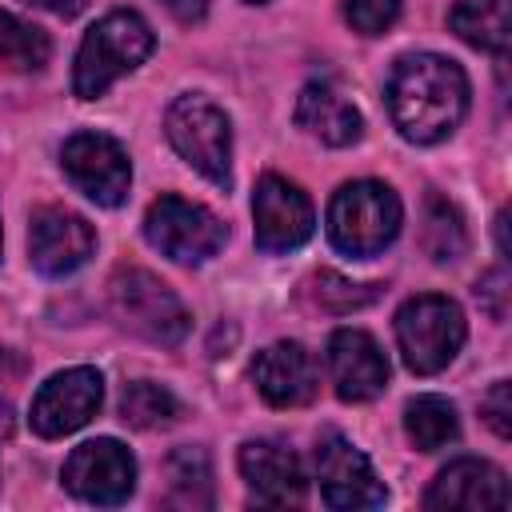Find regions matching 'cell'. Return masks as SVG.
Here are the masks:
<instances>
[{
	"label": "cell",
	"instance_id": "2",
	"mask_svg": "<svg viewBox=\"0 0 512 512\" xmlns=\"http://www.w3.org/2000/svg\"><path fill=\"white\" fill-rule=\"evenodd\" d=\"M152 48H156V36L136 12H128V8L108 12L80 40L76 68H72V92L80 100L104 96L124 72L140 68L152 56Z\"/></svg>",
	"mask_w": 512,
	"mask_h": 512
},
{
	"label": "cell",
	"instance_id": "8",
	"mask_svg": "<svg viewBox=\"0 0 512 512\" xmlns=\"http://www.w3.org/2000/svg\"><path fill=\"white\" fill-rule=\"evenodd\" d=\"M60 168L64 176L100 208H116L128 196L132 184V164L128 152L104 136V132H76L60 148Z\"/></svg>",
	"mask_w": 512,
	"mask_h": 512
},
{
	"label": "cell",
	"instance_id": "14",
	"mask_svg": "<svg viewBox=\"0 0 512 512\" xmlns=\"http://www.w3.org/2000/svg\"><path fill=\"white\" fill-rule=\"evenodd\" d=\"M328 372L336 384V396L348 404L372 400L388 384V360L380 344L364 328H336L328 340Z\"/></svg>",
	"mask_w": 512,
	"mask_h": 512
},
{
	"label": "cell",
	"instance_id": "27",
	"mask_svg": "<svg viewBox=\"0 0 512 512\" xmlns=\"http://www.w3.org/2000/svg\"><path fill=\"white\" fill-rule=\"evenodd\" d=\"M480 408H484V420L492 424V432H496L500 440H508V436H512V396H508V380H496Z\"/></svg>",
	"mask_w": 512,
	"mask_h": 512
},
{
	"label": "cell",
	"instance_id": "32",
	"mask_svg": "<svg viewBox=\"0 0 512 512\" xmlns=\"http://www.w3.org/2000/svg\"><path fill=\"white\" fill-rule=\"evenodd\" d=\"M248 4H264V0H248Z\"/></svg>",
	"mask_w": 512,
	"mask_h": 512
},
{
	"label": "cell",
	"instance_id": "18",
	"mask_svg": "<svg viewBox=\"0 0 512 512\" xmlns=\"http://www.w3.org/2000/svg\"><path fill=\"white\" fill-rule=\"evenodd\" d=\"M296 124L308 136H316L320 144H332V148H348L364 132V120H360L356 104L344 92H336L332 84H324V80H312V84L300 88Z\"/></svg>",
	"mask_w": 512,
	"mask_h": 512
},
{
	"label": "cell",
	"instance_id": "21",
	"mask_svg": "<svg viewBox=\"0 0 512 512\" xmlns=\"http://www.w3.org/2000/svg\"><path fill=\"white\" fill-rule=\"evenodd\" d=\"M168 504L176 508L212 504V464L200 448H176L168 456Z\"/></svg>",
	"mask_w": 512,
	"mask_h": 512
},
{
	"label": "cell",
	"instance_id": "12",
	"mask_svg": "<svg viewBox=\"0 0 512 512\" xmlns=\"http://www.w3.org/2000/svg\"><path fill=\"white\" fill-rule=\"evenodd\" d=\"M252 224H256V248L264 252H292L300 248L312 228V200L284 176H260L256 192H252Z\"/></svg>",
	"mask_w": 512,
	"mask_h": 512
},
{
	"label": "cell",
	"instance_id": "29",
	"mask_svg": "<svg viewBox=\"0 0 512 512\" xmlns=\"http://www.w3.org/2000/svg\"><path fill=\"white\" fill-rule=\"evenodd\" d=\"M164 8H168L176 20L192 24V20H200V16L208 12V0H164Z\"/></svg>",
	"mask_w": 512,
	"mask_h": 512
},
{
	"label": "cell",
	"instance_id": "30",
	"mask_svg": "<svg viewBox=\"0 0 512 512\" xmlns=\"http://www.w3.org/2000/svg\"><path fill=\"white\" fill-rule=\"evenodd\" d=\"M24 4H32V8H44V12H56V16H76L88 0H24Z\"/></svg>",
	"mask_w": 512,
	"mask_h": 512
},
{
	"label": "cell",
	"instance_id": "17",
	"mask_svg": "<svg viewBox=\"0 0 512 512\" xmlns=\"http://www.w3.org/2000/svg\"><path fill=\"white\" fill-rule=\"evenodd\" d=\"M252 380H256V392L272 408H300L320 388V372H316L312 352L304 344H292V340L268 344L252 360Z\"/></svg>",
	"mask_w": 512,
	"mask_h": 512
},
{
	"label": "cell",
	"instance_id": "9",
	"mask_svg": "<svg viewBox=\"0 0 512 512\" xmlns=\"http://www.w3.org/2000/svg\"><path fill=\"white\" fill-rule=\"evenodd\" d=\"M64 488L88 504H124L136 488V460L112 436L88 440L64 460Z\"/></svg>",
	"mask_w": 512,
	"mask_h": 512
},
{
	"label": "cell",
	"instance_id": "10",
	"mask_svg": "<svg viewBox=\"0 0 512 512\" xmlns=\"http://www.w3.org/2000/svg\"><path fill=\"white\" fill-rule=\"evenodd\" d=\"M316 480H320V496L332 508H380L388 500L384 484L376 480L368 456L344 440L340 432H324L316 440Z\"/></svg>",
	"mask_w": 512,
	"mask_h": 512
},
{
	"label": "cell",
	"instance_id": "25",
	"mask_svg": "<svg viewBox=\"0 0 512 512\" xmlns=\"http://www.w3.org/2000/svg\"><path fill=\"white\" fill-rule=\"evenodd\" d=\"M380 296L376 284H352L336 272H316L312 276V300L328 312H352V308H368Z\"/></svg>",
	"mask_w": 512,
	"mask_h": 512
},
{
	"label": "cell",
	"instance_id": "11",
	"mask_svg": "<svg viewBox=\"0 0 512 512\" xmlns=\"http://www.w3.org/2000/svg\"><path fill=\"white\" fill-rule=\"evenodd\" d=\"M100 400H104V380L96 368H64L40 384L28 420L44 440H56L84 428L96 416Z\"/></svg>",
	"mask_w": 512,
	"mask_h": 512
},
{
	"label": "cell",
	"instance_id": "15",
	"mask_svg": "<svg viewBox=\"0 0 512 512\" xmlns=\"http://www.w3.org/2000/svg\"><path fill=\"white\" fill-rule=\"evenodd\" d=\"M240 476L256 504H268V508L304 504V492H308L304 468H300L296 452H288L276 440H248L240 448Z\"/></svg>",
	"mask_w": 512,
	"mask_h": 512
},
{
	"label": "cell",
	"instance_id": "16",
	"mask_svg": "<svg viewBox=\"0 0 512 512\" xmlns=\"http://www.w3.org/2000/svg\"><path fill=\"white\" fill-rule=\"evenodd\" d=\"M428 508L436 512H484V508H508V480L496 464L464 456L452 460L448 468H440V476L432 480Z\"/></svg>",
	"mask_w": 512,
	"mask_h": 512
},
{
	"label": "cell",
	"instance_id": "28",
	"mask_svg": "<svg viewBox=\"0 0 512 512\" xmlns=\"http://www.w3.org/2000/svg\"><path fill=\"white\" fill-rule=\"evenodd\" d=\"M476 300L492 312V320H504V300H508V276H504V268H496V272H488L480 284H476Z\"/></svg>",
	"mask_w": 512,
	"mask_h": 512
},
{
	"label": "cell",
	"instance_id": "31",
	"mask_svg": "<svg viewBox=\"0 0 512 512\" xmlns=\"http://www.w3.org/2000/svg\"><path fill=\"white\" fill-rule=\"evenodd\" d=\"M12 432V408L0 400V436H8Z\"/></svg>",
	"mask_w": 512,
	"mask_h": 512
},
{
	"label": "cell",
	"instance_id": "24",
	"mask_svg": "<svg viewBox=\"0 0 512 512\" xmlns=\"http://www.w3.org/2000/svg\"><path fill=\"white\" fill-rule=\"evenodd\" d=\"M48 52H52L48 36L36 24H28V20H20L12 12H0V60L4 64H12V68H40L48 60Z\"/></svg>",
	"mask_w": 512,
	"mask_h": 512
},
{
	"label": "cell",
	"instance_id": "22",
	"mask_svg": "<svg viewBox=\"0 0 512 512\" xmlns=\"http://www.w3.org/2000/svg\"><path fill=\"white\" fill-rule=\"evenodd\" d=\"M424 248L436 264H452L464 256L468 248V232H464V220L456 212V204H448L444 196H428V208H424Z\"/></svg>",
	"mask_w": 512,
	"mask_h": 512
},
{
	"label": "cell",
	"instance_id": "19",
	"mask_svg": "<svg viewBox=\"0 0 512 512\" xmlns=\"http://www.w3.org/2000/svg\"><path fill=\"white\" fill-rule=\"evenodd\" d=\"M448 24L472 48H484L496 56L508 52V36H512L508 0H456V8L448 12Z\"/></svg>",
	"mask_w": 512,
	"mask_h": 512
},
{
	"label": "cell",
	"instance_id": "6",
	"mask_svg": "<svg viewBox=\"0 0 512 512\" xmlns=\"http://www.w3.org/2000/svg\"><path fill=\"white\" fill-rule=\"evenodd\" d=\"M112 296V312L120 316L124 328H132L136 336L152 340V344H180L188 336V312L176 300V292L156 280L144 268H120L108 284Z\"/></svg>",
	"mask_w": 512,
	"mask_h": 512
},
{
	"label": "cell",
	"instance_id": "3",
	"mask_svg": "<svg viewBox=\"0 0 512 512\" xmlns=\"http://www.w3.org/2000/svg\"><path fill=\"white\" fill-rule=\"evenodd\" d=\"M400 232V200L380 180L340 184L328 204V240L348 256H376Z\"/></svg>",
	"mask_w": 512,
	"mask_h": 512
},
{
	"label": "cell",
	"instance_id": "26",
	"mask_svg": "<svg viewBox=\"0 0 512 512\" xmlns=\"http://www.w3.org/2000/svg\"><path fill=\"white\" fill-rule=\"evenodd\" d=\"M400 16V0H348L344 4V20L360 32V36H380L396 24Z\"/></svg>",
	"mask_w": 512,
	"mask_h": 512
},
{
	"label": "cell",
	"instance_id": "23",
	"mask_svg": "<svg viewBox=\"0 0 512 512\" xmlns=\"http://www.w3.org/2000/svg\"><path fill=\"white\" fill-rule=\"evenodd\" d=\"M180 416V404L168 388L152 384V380H136L124 388L120 396V420L132 428H164Z\"/></svg>",
	"mask_w": 512,
	"mask_h": 512
},
{
	"label": "cell",
	"instance_id": "5",
	"mask_svg": "<svg viewBox=\"0 0 512 512\" xmlns=\"http://www.w3.org/2000/svg\"><path fill=\"white\" fill-rule=\"evenodd\" d=\"M164 132L172 148L216 188H232V124L208 96H176Z\"/></svg>",
	"mask_w": 512,
	"mask_h": 512
},
{
	"label": "cell",
	"instance_id": "1",
	"mask_svg": "<svg viewBox=\"0 0 512 512\" xmlns=\"http://www.w3.org/2000/svg\"><path fill=\"white\" fill-rule=\"evenodd\" d=\"M388 112L404 140L440 144L468 112V76L456 60L436 52L400 56L388 76Z\"/></svg>",
	"mask_w": 512,
	"mask_h": 512
},
{
	"label": "cell",
	"instance_id": "4",
	"mask_svg": "<svg viewBox=\"0 0 512 512\" xmlns=\"http://www.w3.org/2000/svg\"><path fill=\"white\" fill-rule=\"evenodd\" d=\"M464 312L456 300L424 292L400 304L396 312V344L404 364L416 376H432L440 368H448L464 344Z\"/></svg>",
	"mask_w": 512,
	"mask_h": 512
},
{
	"label": "cell",
	"instance_id": "20",
	"mask_svg": "<svg viewBox=\"0 0 512 512\" xmlns=\"http://www.w3.org/2000/svg\"><path fill=\"white\" fill-rule=\"evenodd\" d=\"M404 432L420 452H440L460 436V420L444 396H416L404 408Z\"/></svg>",
	"mask_w": 512,
	"mask_h": 512
},
{
	"label": "cell",
	"instance_id": "13",
	"mask_svg": "<svg viewBox=\"0 0 512 512\" xmlns=\"http://www.w3.org/2000/svg\"><path fill=\"white\" fill-rule=\"evenodd\" d=\"M96 248V232L84 216L68 208H40L28 224V252L36 272L44 276H68L76 272Z\"/></svg>",
	"mask_w": 512,
	"mask_h": 512
},
{
	"label": "cell",
	"instance_id": "7",
	"mask_svg": "<svg viewBox=\"0 0 512 512\" xmlns=\"http://www.w3.org/2000/svg\"><path fill=\"white\" fill-rule=\"evenodd\" d=\"M144 236L160 256L176 264H204L220 252L224 224L204 204H192L184 196H160L144 212Z\"/></svg>",
	"mask_w": 512,
	"mask_h": 512
}]
</instances>
